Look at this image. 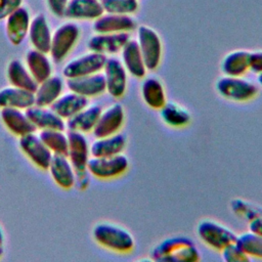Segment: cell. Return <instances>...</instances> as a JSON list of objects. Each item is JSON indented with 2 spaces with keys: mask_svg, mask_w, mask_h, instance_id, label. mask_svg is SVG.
<instances>
[{
  "mask_svg": "<svg viewBox=\"0 0 262 262\" xmlns=\"http://www.w3.org/2000/svg\"><path fill=\"white\" fill-rule=\"evenodd\" d=\"M150 257L158 262H196L201 259V252L188 236L172 235L155 245Z\"/></svg>",
  "mask_w": 262,
  "mask_h": 262,
  "instance_id": "6da1fadb",
  "label": "cell"
},
{
  "mask_svg": "<svg viewBox=\"0 0 262 262\" xmlns=\"http://www.w3.org/2000/svg\"><path fill=\"white\" fill-rule=\"evenodd\" d=\"M92 236L99 246L119 254L130 253L135 247L131 232L125 227L111 222L95 224L92 229Z\"/></svg>",
  "mask_w": 262,
  "mask_h": 262,
  "instance_id": "7a4b0ae2",
  "label": "cell"
},
{
  "mask_svg": "<svg viewBox=\"0 0 262 262\" xmlns=\"http://www.w3.org/2000/svg\"><path fill=\"white\" fill-rule=\"evenodd\" d=\"M137 44L141 51L147 71H155L159 68L162 55L163 44L159 34L149 26L140 25L136 28Z\"/></svg>",
  "mask_w": 262,
  "mask_h": 262,
  "instance_id": "3957f363",
  "label": "cell"
},
{
  "mask_svg": "<svg viewBox=\"0 0 262 262\" xmlns=\"http://www.w3.org/2000/svg\"><path fill=\"white\" fill-rule=\"evenodd\" d=\"M196 234L206 246L216 251H221L229 244L234 243L237 236L226 225L211 219H205L199 222Z\"/></svg>",
  "mask_w": 262,
  "mask_h": 262,
  "instance_id": "277c9868",
  "label": "cell"
},
{
  "mask_svg": "<svg viewBox=\"0 0 262 262\" xmlns=\"http://www.w3.org/2000/svg\"><path fill=\"white\" fill-rule=\"evenodd\" d=\"M215 88L220 96L232 101H248L258 94L256 84L243 77L224 75L216 81Z\"/></svg>",
  "mask_w": 262,
  "mask_h": 262,
  "instance_id": "5b68a950",
  "label": "cell"
},
{
  "mask_svg": "<svg viewBox=\"0 0 262 262\" xmlns=\"http://www.w3.org/2000/svg\"><path fill=\"white\" fill-rule=\"evenodd\" d=\"M80 28L75 23H64L57 27L52 33L50 57L58 63L64 60L80 38Z\"/></svg>",
  "mask_w": 262,
  "mask_h": 262,
  "instance_id": "8992f818",
  "label": "cell"
},
{
  "mask_svg": "<svg viewBox=\"0 0 262 262\" xmlns=\"http://www.w3.org/2000/svg\"><path fill=\"white\" fill-rule=\"evenodd\" d=\"M129 168V160L124 154L108 157H91L87 164L88 173L102 180L123 175Z\"/></svg>",
  "mask_w": 262,
  "mask_h": 262,
  "instance_id": "52a82bcc",
  "label": "cell"
},
{
  "mask_svg": "<svg viewBox=\"0 0 262 262\" xmlns=\"http://www.w3.org/2000/svg\"><path fill=\"white\" fill-rule=\"evenodd\" d=\"M106 58L107 57L104 54L89 51L67 62L62 69V75L66 79H70L100 73L104 67Z\"/></svg>",
  "mask_w": 262,
  "mask_h": 262,
  "instance_id": "ba28073f",
  "label": "cell"
},
{
  "mask_svg": "<svg viewBox=\"0 0 262 262\" xmlns=\"http://www.w3.org/2000/svg\"><path fill=\"white\" fill-rule=\"evenodd\" d=\"M68 152L67 158L74 167L76 175L87 173V164L91 158L90 145L84 135V133L79 131L68 130Z\"/></svg>",
  "mask_w": 262,
  "mask_h": 262,
  "instance_id": "9c48e42d",
  "label": "cell"
},
{
  "mask_svg": "<svg viewBox=\"0 0 262 262\" xmlns=\"http://www.w3.org/2000/svg\"><path fill=\"white\" fill-rule=\"evenodd\" d=\"M106 92L114 98H121L127 90V71L122 61L116 57H107L102 69Z\"/></svg>",
  "mask_w": 262,
  "mask_h": 262,
  "instance_id": "30bf717a",
  "label": "cell"
},
{
  "mask_svg": "<svg viewBox=\"0 0 262 262\" xmlns=\"http://www.w3.org/2000/svg\"><path fill=\"white\" fill-rule=\"evenodd\" d=\"M18 146L24 155L36 167L42 170H48L53 155L42 142L39 135L30 133L20 136L18 139Z\"/></svg>",
  "mask_w": 262,
  "mask_h": 262,
  "instance_id": "8fae6325",
  "label": "cell"
},
{
  "mask_svg": "<svg viewBox=\"0 0 262 262\" xmlns=\"http://www.w3.org/2000/svg\"><path fill=\"white\" fill-rule=\"evenodd\" d=\"M125 121V110L121 103L115 102L102 110L92 130L95 137H104L118 133Z\"/></svg>",
  "mask_w": 262,
  "mask_h": 262,
  "instance_id": "7c38bea8",
  "label": "cell"
},
{
  "mask_svg": "<svg viewBox=\"0 0 262 262\" xmlns=\"http://www.w3.org/2000/svg\"><path fill=\"white\" fill-rule=\"evenodd\" d=\"M129 33H96L87 42L90 51L101 54H115L121 52L125 44L130 40Z\"/></svg>",
  "mask_w": 262,
  "mask_h": 262,
  "instance_id": "4fadbf2b",
  "label": "cell"
},
{
  "mask_svg": "<svg viewBox=\"0 0 262 262\" xmlns=\"http://www.w3.org/2000/svg\"><path fill=\"white\" fill-rule=\"evenodd\" d=\"M136 28L137 23L131 15L108 12H103L92 25L95 33H130Z\"/></svg>",
  "mask_w": 262,
  "mask_h": 262,
  "instance_id": "5bb4252c",
  "label": "cell"
},
{
  "mask_svg": "<svg viewBox=\"0 0 262 262\" xmlns=\"http://www.w3.org/2000/svg\"><path fill=\"white\" fill-rule=\"evenodd\" d=\"M31 24L30 12L27 7L19 6L13 10L5 23V31L8 41L13 45H19L28 36Z\"/></svg>",
  "mask_w": 262,
  "mask_h": 262,
  "instance_id": "9a60e30c",
  "label": "cell"
},
{
  "mask_svg": "<svg viewBox=\"0 0 262 262\" xmlns=\"http://www.w3.org/2000/svg\"><path fill=\"white\" fill-rule=\"evenodd\" d=\"M66 85L72 92L80 94L88 99L98 96L106 91L105 81L102 73L67 79Z\"/></svg>",
  "mask_w": 262,
  "mask_h": 262,
  "instance_id": "2e32d148",
  "label": "cell"
},
{
  "mask_svg": "<svg viewBox=\"0 0 262 262\" xmlns=\"http://www.w3.org/2000/svg\"><path fill=\"white\" fill-rule=\"evenodd\" d=\"M28 36L34 49L49 53L52 32L49 23L43 13H38L31 19Z\"/></svg>",
  "mask_w": 262,
  "mask_h": 262,
  "instance_id": "e0dca14e",
  "label": "cell"
},
{
  "mask_svg": "<svg viewBox=\"0 0 262 262\" xmlns=\"http://www.w3.org/2000/svg\"><path fill=\"white\" fill-rule=\"evenodd\" d=\"M27 116L36 129L66 130V121L60 118L50 106L33 105L26 110Z\"/></svg>",
  "mask_w": 262,
  "mask_h": 262,
  "instance_id": "ac0fdd59",
  "label": "cell"
},
{
  "mask_svg": "<svg viewBox=\"0 0 262 262\" xmlns=\"http://www.w3.org/2000/svg\"><path fill=\"white\" fill-rule=\"evenodd\" d=\"M0 118L4 126L12 134L18 137L30 133H35L37 130L24 110L12 107L1 108Z\"/></svg>",
  "mask_w": 262,
  "mask_h": 262,
  "instance_id": "d6986e66",
  "label": "cell"
},
{
  "mask_svg": "<svg viewBox=\"0 0 262 262\" xmlns=\"http://www.w3.org/2000/svg\"><path fill=\"white\" fill-rule=\"evenodd\" d=\"M104 12L100 0H69L63 17L94 20Z\"/></svg>",
  "mask_w": 262,
  "mask_h": 262,
  "instance_id": "ffe728a7",
  "label": "cell"
},
{
  "mask_svg": "<svg viewBox=\"0 0 262 262\" xmlns=\"http://www.w3.org/2000/svg\"><path fill=\"white\" fill-rule=\"evenodd\" d=\"M121 61L131 76L137 79H142L145 76L147 69L136 40L130 39L122 48Z\"/></svg>",
  "mask_w": 262,
  "mask_h": 262,
  "instance_id": "44dd1931",
  "label": "cell"
},
{
  "mask_svg": "<svg viewBox=\"0 0 262 262\" xmlns=\"http://www.w3.org/2000/svg\"><path fill=\"white\" fill-rule=\"evenodd\" d=\"M48 171L53 181L63 189H70L75 186L76 173L67 156L53 155Z\"/></svg>",
  "mask_w": 262,
  "mask_h": 262,
  "instance_id": "7402d4cb",
  "label": "cell"
},
{
  "mask_svg": "<svg viewBox=\"0 0 262 262\" xmlns=\"http://www.w3.org/2000/svg\"><path fill=\"white\" fill-rule=\"evenodd\" d=\"M64 82L59 76H50L48 79L38 83L34 91L35 104L39 106H51L62 94Z\"/></svg>",
  "mask_w": 262,
  "mask_h": 262,
  "instance_id": "603a6c76",
  "label": "cell"
},
{
  "mask_svg": "<svg viewBox=\"0 0 262 262\" xmlns=\"http://www.w3.org/2000/svg\"><path fill=\"white\" fill-rule=\"evenodd\" d=\"M35 105L34 92L12 85L0 89V108L12 107L28 110Z\"/></svg>",
  "mask_w": 262,
  "mask_h": 262,
  "instance_id": "cb8c5ba5",
  "label": "cell"
},
{
  "mask_svg": "<svg viewBox=\"0 0 262 262\" xmlns=\"http://www.w3.org/2000/svg\"><path fill=\"white\" fill-rule=\"evenodd\" d=\"M102 108L98 104H88L79 113L66 121L67 129L82 133L92 132Z\"/></svg>",
  "mask_w": 262,
  "mask_h": 262,
  "instance_id": "d4e9b609",
  "label": "cell"
},
{
  "mask_svg": "<svg viewBox=\"0 0 262 262\" xmlns=\"http://www.w3.org/2000/svg\"><path fill=\"white\" fill-rule=\"evenodd\" d=\"M127 143L124 134L118 132L104 137H96L90 144L91 157H108L122 154Z\"/></svg>",
  "mask_w": 262,
  "mask_h": 262,
  "instance_id": "484cf974",
  "label": "cell"
},
{
  "mask_svg": "<svg viewBox=\"0 0 262 262\" xmlns=\"http://www.w3.org/2000/svg\"><path fill=\"white\" fill-rule=\"evenodd\" d=\"M47 54L37 49H31L26 54L25 64L37 83L52 76V64Z\"/></svg>",
  "mask_w": 262,
  "mask_h": 262,
  "instance_id": "4316f807",
  "label": "cell"
},
{
  "mask_svg": "<svg viewBox=\"0 0 262 262\" xmlns=\"http://www.w3.org/2000/svg\"><path fill=\"white\" fill-rule=\"evenodd\" d=\"M89 104L88 98L75 92H68L61 94L54 103L50 106L60 118L64 121L72 118L74 115L83 110Z\"/></svg>",
  "mask_w": 262,
  "mask_h": 262,
  "instance_id": "83f0119b",
  "label": "cell"
},
{
  "mask_svg": "<svg viewBox=\"0 0 262 262\" xmlns=\"http://www.w3.org/2000/svg\"><path fill=\"white\" fill-rule=\"evenodd\" d=\"M141 97L145 104L154 110H160L167 102L163 83L156 77H147L141 83Z\"/></svg>",
  "mask_w": 262,
  "mask_h": 262,
  "instance_id": "f1b7e54d",
  "label": "cell"
},
{
  "mask_svg": "<svg viewBox=\"0 0 262 262\" xmlns=\"http://www.w3.org/2000/svg\"><path fill=\"white\" fill-rule=\"evenodd\" d=\"M249 54L250 51L237 49L228 52L221 60L220 69L225 76L243 77L249 68Z\"/></svg>",
  "mask_w": 262,
  "mask_h": 262,
  "instance_id": "f546056e",
  "label": "cell"
},
{
  "mask_svg": "<svg viewBox=\"0 0 262 262\" xmlns=\"http://www.w3.org/2000/svg\"><path fill=\"white\" fill-rule=\"evenodd\" d=\"M6 74L10 85L32 92L36 90L38 83L35 81L26 64H24L21 60L16 58L11 59L7 64Z\"/></svg>",
  "mask_w": 262,
  "mask_h": 262,
  "instance_id": "4dcf8cb0",
  "label": "cell"
},
{
  "mask_svg": "<svg viewBox=\"0 0 262 262\" xmlns=\"http://www.w3.org/2000/svg\"><path fill=\"white\" fill-rule=\"evenodd\" d=\"M160 117L166 125L173 128H182L191 120L189 111L175 101H167L160 108Z\"/></svg>",
  "mask_w": 262,
  "mask_h": 262,
  "instance_id": "1f68e13d",
  "label": "cell"
},
{
  "mask_svg": "<svg viewBox=\"0 0 262 262\" xmlns=\"http://www.w3.org/2000/svg\"><path fill=\"white\" fill-rule=\"evenodd\" d=\"M39 137L42 142L48 147L52 155L67 156L68 152V134L64 130L47 129L39 132Z\"/></svg>",
  "mask_w": 262,
  "mask_h": 262,
  "instance_id": "d6a6232c",
  "label": "cell"
},
{
  "mask_svg": "<svg viewBox=\"0 0 262 262\" xmlns=\"http://www.w3.org/2000/svg\"><path fill=\"white\" fill-rule=\"evenodd\" d=\"M230 210L231 212L247 222L252 221L253 219L262 215V207L250 201L235 198L230 201Z\"/></svg>",
  "mask_w": 262,
  "mask_h": 262,
  "instance_id": "836d02e7",
  "label": "cell"
},
{
  "mask_svg": "<svg viewBox=\"0 0 262 262\" xmlns=\"http://www.w3.org/2000/svg\"><path fill=\"white\" fill-rule=\"evenodd\" d=\"M235 243L250 258L262 260V235L249 230L238 234Z\"/></svg>",
  "mask_w": 262,
  "mask_h": 262,
  "instance_id": "e575fe53",
  "label": "cell"
},
{
  "mask_svg": "<svg viewBox=\"0 0 262 262\" xmlns=\"http://www.w3.org/2000/svg\"><path fill=\"white\" fill-rule=\"evenodd\" d=\"M104 12L116 14H134L138 8V0H100Z\"/></svg>",
  "mask_w": 262,
  "mask_h": 262,
  "instance_id": "d590c367",
  "label": "cell"
},
{
  "mask_svg": "<svg viewBox=\"0 0 262 262\" xmlns=\"http://www.w3.org/2000/svg\"><path fill=\"white\" fill-rule=\"evenodd\" d=\"M221 256L227 262H246L251 258L244 252V250L234 242L221 250Z\"/></svg>",
  "mask_w": 262,
  "mask_h": 262,
  "instance_id": "8d00e7d4",
  "label": "cell"
},
{
  "mask_svg": "<svg viewBox=\"0 0 262 262\" xmlns=\"http://www.w3.org/2000/svg\"><path fill=\"white\" fill-rule=\"evenodd\" d=\"M23 0H0V20L6 18L13 10L21 6Z\"/></svg>",
  "mask_w": 262,
  "mask_h": 262,
  "instance_id": "74e56055",
  "label": "cell"
},
{
  "mask_svg": "<svg viewBox=\"0 0 262 262\" xmlns=\"http://www.w3.org/2000/svg\"><path fill=\"white\" fill-rule=\"evenodd\" d=\"M69 0H46L47 7L56 17H63Z\"/></svg>",
  "mask_w": 262,
  "mask_h": 262,
  "instance_id": "f35d334b",
  "label": "cell"
},
{
  "mask_svg": "<svg viewBox=\"0 0 262 262\" xmlns=\"http://www.w3.org/2000/svg\"><path fill=\"white\" fill-rule=\"evenodd\" d=\"M249 68H250V71L254 73H257V74L262 73V50L250 52Z\"/></svg>",
  "mask_w": 262,
  "mask_h": 262,
  "instance_id": "ab89813d",
  "label": "cell"
},
{
  "mask_svg": "<svg viewBox=\"0 0 262 262\" xmlns=\"http://www.w3.org/2000/svg\"><path fill=\"white\" fill-rule=\"evenodd\" d=\"M90 181L88 177V172L80 175H76V181H75V186H77L79 189L84 190L88 187Z\"/></svg>",
  "mask_w": 262,
  "mask_h": 262,
  "instance_id": "60d3db41",
  "label": "cell"
},
{
  "mask_svg": "<svg viewBox=\"0 0 262 262\" xmlns=\"http://www.w3.org/2000/svg\"><path fill=\"white\" fill-rule=\"evenodd\" d=\"M249 230L262 235V215L249 222Z\"/></svg>",
  "mask_w": 262,
  "mask_h": 262,
  "instance_id": "b9f144b4",
  "label": "cell"
},
{
  "mask_svg": "<svg viewBox=\"0 0 262 262\" xmlns=\"http://www.w3.org/2000/svg\"><path fill=\"white\" fill-rule=\"evenodd\" d=\"M3 242H4V232L0 226V245L2 246L3 245Z\"/></svg>",
  "mask_w": 262,
  "mask_h": 262,
  "instance_id": "7bdbcfd3",
  "label": "cell"
},
{
  "mask_svg": "<svg viewBox=\"0 0 262 262\" xmlns=\"http://www.w3.org/2000/svg\"><path fill=\"white\" fill-rule=\"evenodd\" d=\"M257 81L259 83V85L262 86V73L261 74H258V77H257Z\"/></svg>",
  "mask_w": 262,
  "mask_h": 262,
  "instance_id": "ee69618b",
  "label": "cell"
},
{
  "mask_svg": "<svg viewBox=\"0 0 262 262\" xmlns=\"http://www.w3.org/2000/svg\"><path fill=\"white\" fill-rule=\"evenodd\" d=\"M2 255H3V248H2V246L0 245V258L2 257Z\"/></svg>",
  "mask_w": 262,
  "mask_h": 262,
  "instance_id": "f6af8a7d",
  "label": "cell"
}]
</instances>
